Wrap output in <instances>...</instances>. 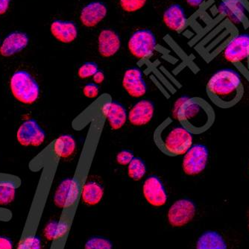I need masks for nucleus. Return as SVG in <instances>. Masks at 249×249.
Segmentation results:
<instances>
[{"mask_svg":"<svg viewBox=\"0 0 249 249\" xmlns=\"http://www.w3.org/2000/svg\"><path fill=\"white\" fill-rule=\"evenodd\" d=\"M248 65H249V61H248Z\"/></svg>","mask_w":249,"mask_h":249,"instance_id":"38","label":"nucleus"},{"mask_svg":"<svg viewBox=\"0 0 249 249\" xmlns=\"http://www.w3.org/2000/svg\"><path fill=\"white\" fill-rule=\"evenodd\" d=\"M76 190V184L73 179L67 178L63 180L58 186L54 195V204L56 207L64 208L71 203L74 198Z\"/></svg>","mask_w":249,"mask_h":249,"instance_id":"17","label":"nucleus"},{"mask_svg":"<svg viewBox=\"0 0 249 249\" xmlns=\"http://www.w3.org/2000/svg\"><path fill=\"white\" fill-rule=\"evenodd\" d=\"M134 158V154L131 151L123 150L117 154L116 160L117 163L121 166H128Z\"/></svg>","mask_w":249,"mask_h":249,"instance_id":"30","label":"nucleus"},{"mask_svg":"<svg viewBox=\"0 0 249 249\" xmlns=\"http://www.w3.org/2000/svg\"><path fill=\"white\" fill-rule=\"evenodd\" d=\"M207 94L215 106L230 108L240 103L244 95L241 76L231 69L215 72L207 84Z\"/></svg>","mask_w":249,"mask_h":249,"instance_id":"1","label":"nucleus"},{"mask_svg":"<svg viewBox=\"0 0 249 249\" xmlns=\"http://www.w3.org/2000/svg\"><path fill=\"white\" fill-rule=\"evenodd\" d=\"M225 59L236 64L249 58V36L239 35L233 37L223 52Z\"/></svg>","mask_w":249,"mask_h":249,"instance_id":"9","label":"nucleus"},{"mask_svg":"<svg viewBox=\"0 0 249 249\" xmlns=\"http://www.w3.org/2000/svg\"><path fill=\"white\" fill-rule=\"evenodd\" d=\"M11 0H0V15L4 14L8 11Z\"/></svg>","mask_w":249,"mask_h":249,"instance_id":"34","label":"nucleus"},{"mask_svg":"<svg viewBox=\"0 0 249 249\" xmlns=\"http://www.w3.org/2000/svg\"><path fill=\"white\" fill-rule=\"evenodd\" d=\"M142 192L145 199L152 206H163L167 201L164 186L156 176H150L145 180Z\"/></svg>","mask_w":249,"mask_h":249,"instance_id":"10","label":"nucleus"},{"mask_svg":"<svg viewBox=\"0 0 249 249\" xmlns=\"http://www.w3.org/2000/svg\"><path fill=\"white\" fill-rule=\"evenodd\" d=\"M93 82L96 85H100L105 80V75L103 71H99L93 76Z\"/></svg>","mask_w":249,"mask_h":249,"instance_id":"33","label":"nucleus"},{"mask_svg":"<svg viewBox=\"0 0 249 249\" xmlns=\"http://www.w3.org/2000/svg\"><path fill=\"white\" fill-rule=\"evenodd\" d=\"M16 190L8 184H0V205H9L15 199Z\"/></svg>","mask_w":249,"mask_h":249,"instance_id":"25","label":"nucleus"},{"mask_svg":"<svg viewBox=\"0 0 249 249\" xmlns=\"http://www.w3.org/2000/svg\"><path fill=\"white\" fill-rule=\"evenodd\" d=\"M153 138L158 149L169 157L184 155L194 142L191 133L169 117L157 127Z\"/></svg>","mask_w":249,"mask_h":249,"instance_id":"3","label":"nucleus"},{"mask_svg":"<svg viewBox=\"0 0 249 249\" xmlns=\"http://www.w3.org/2000/svg\"><path fill=\"white\" fill-rule=\"evenodd\" d=\"M50 30L58 41L64 43H72L78 36L76 26L70 21L54 20L52 23Z\"/></svg>","mask_w":249,"mask_h":249,"instance_id":"16","label":"nucleus"},{"mask_svg":"<svg viewBox=\"0 0 249 249\" xmlns=\"http://www.w3.org/2000/svg\"><path fill=\"white\" fill-rule=\"evenodd\" d=\"M142 71L138 68H131L124 72L123 86L129 96L141 98L146 93L147 87Z\"/></svg>","mask_w":249,"mask_h":249,"instance_id":"11","label":"nucleus"},{"mask_svg":"<svg viewBox=\"0 0 249 249\" xmlns=\"http://www.w3.org/2000/svg\"><path fill=\"white\" fill-rule=\"evenodd\" d=\"M209 160V151L205 145H192L184 154L182 169L187 176H196L206 169Z\"/></svg>","mask_w":249,"mask_h":249,"instance_id":"5","label":"nucleus"},{"mask_svg":"<svg viewBox=\"0 0 249 249\" xmlns=\"http://www.w3.org/2000/svg\"><path fill=\"white\" fill-rule=\"evenodd\" d=\"M196 214V206L189 199H180L170 207L168 212V220L173 227H183L190 223Z\"/></svg>","mask_w":249,"mask_h":249,"instance_id":"7","label":"nucleus"},{"mask_svg":"<svg viewBox=\"0 0 249 249\" xmlns=\"http://www.w3.org/2000/svg\"><path fill=\"white\" fill-rule=\"evenodd\" d=\"M156 37L149 29L138 30L133 34L128 41V50L135 58L142 59L155 50Z\"/></svg>","mask_w":249,"mask_h":249,"instance_id":"6","label":"nucleus"},{"mask_svg":"<svg viewBox=\"0 0 249 249\" xmlns=\"http://www.w3.org/2000/svg\"><path fill=\"white\" fill-rule=\"evenodd\" d=\"M10 87L14 96L23 104H33L38 99L40 93L38 85L26 71L15 72L11 77Z\"/></svg>","mask_w":249,"mask_h":249,"instance_id":"4","label":"nucleus"},{"mask_svg":"<svg viewBox=\"0 0 249 249\" xmlns=\"http://www.w3.org/2000/svg\"><path fill=\"white\" fill-rule=\"evenodd\" d=\"M18 249H42L41 243L37 237L27 238L19 244Z\"/></svg>","mask_w":249,"mask_h":249,"instance_id":"31","label":"nucleus"},{"mask_svg":"<svg viewBox=\"0 0 249 249\" xmlns=\"http://www.w3.org/2000/svg\"><path fill=\"white\" fill-rule=\"evenodd\" d=\"M106 117L110 128L113 130H119L124 126L128 115L123 105L117 102H110L107 106Z\"/></svg>","mask_w":249,"mask_h":249,"instance_id":"20","label":"nucleus"},{"mask_svg":"<svg viewBox=\"0 0 249 249\" xmlns=\"http://www.w3.org/2000/svg\"><path fill=\"white\" fill-rule=\"evenodd\" d=\"M104 190L99 184L93 181L87 182L82 188V198L86 205L89 206L97 205L103 199Z\"/></svg>","mask_w":249,"mask_h":249,"instance_id":"23","label":"nucleus"},{"mask_svg":"<svg viewBox=\"0 0 249 249\" xmlns=\"http://www.w3.org/2000/svg\"></svg>","mask_w":249,"mask_h":249,"instance_id":"40","label":"nucleus"},{"mask_svg":"<svg viewBox=\"0 0 249 249\" xmlns=\"http://www.w3.org/2000/svg\"><path fill=\"white\" fill-rule=\"evenodd\" d=\"M99 71V67L95 63L88 62L82 64L78 71V75L82 79L93 77Z\"/></svg>","mask_w":249,"mask_h":249,"instance_id":"28","label":"nucleus"},{"mask_svg":"<svg viewBox=\"0 0 249 249\" xmlns=\"http://www.w3.org/2000/svg\"><path fill=\"white\" fill-rule=\"evenodd\" d=\"M204 0H186V2L190 6L196 8L202 3Z\"/></svg>","mask_w":249,"mask_h":249,"instance_id":"37","label":"nucleus"},{"mask_svg":"<svg viewBox=\"0 0 249 249\" xmlns=\"http://www.w3.org/2000/svg\"><path fill=\"white\" fill-rule=\"evenodd\" d=\"M107 11L105 4L100 2H90L82 10L81 22L86 27H94L106 18Z\"/></svg>","mask_w":249,"mask_h":249,"instance_id":"14","label":"nucleus"},{"mask_svg":"<svg viewBox=\"0 0 249 249\" xmlns=\"http://www.w3.org/2000/svg\"><path fill=\"white\" fill-rule=\"evenodd\" d=\"M120 38L118 34L110 29H105L99 34L98 38V49L103 58L114 56L120 48Z\"/></svg>","mask_w":249,"mask_h":249,"instance_id":"13","label":"nucleus"},{"mask_svg":"<svg viewBox=\"0 0 249 249\" xmlns=\"http://www.w3.org/2000/svg\"><path fill=\"white\" fill-rule=\"evenodd\" d=\"M29 37L23 32H15L5 37L0 47V54L4 57H10L19 53L27 47Z\"/></svg>","mask_w":249,"mask_h":249,"instance_id":"15","label":"nucleus"},{"mask_svg":"<svg viewBox=\"0 0 249 249\" xmlns=\"http://www.w3.org/2000/svg\"><path fill=\"white\" fill-rule=\"evenodd\" d=\"M0 249H12V243L8 239L0 237Z\"/></svg>","mask_w":249,"mask_h":249,"instance_id":"35","label":"nucleus"},{"mask_svg":"<svg viewBox=\"0 0 249 249\" xmlns=\"http://www.w3.org/2000/svg\"><path fill=\"white\" fill-rule=\"evenodd\" d=\"M186 98L187 97H181L176 101V103H175L174 107H173V117H176L179 107H180V106H181V104L184 103V101L185 100Z\"/></svg>","mask_w":249,"mask_h":249,"instance_id":"36","label":"nucleus"},{"mask_svg":"<svg viewBox=\"0 0 249 249\" xmlns=\"http://www.w3.org/2000/svg\"></svg>","mask_w":249,"mask_h":249,"instance_id":"39","label":"nucleus"},{"mask_svg":"<svg viewBox=\"0 0 249 249\" xmlns=\"http://www.w3.org/2000/svg\"><path fill=\"white\" fill-rule=\"evenodd\" d=\"M99 87L96 84H88L83 89V94L89 99H94L99 95Z\"/></svg>","mask_w":249,"mask_h":249,"instance_id":"32","label":"nucleus"},{"mask_svg":"<svg viewBox=\"0 0 249 249\" xmlns=\"http://www.w3.org/2000/svg\"><path fill=\"white\" fill-rule=\"evenodd\" d=\"M147 0H120V5L123 11L135 12L141 9L146 3Z\"/></svg>","mask_w":249,"mask_h":249,"instance_id":"29","label":"nucleus"},{"mask_svg":"<svg viewBox=\"0 0 249 249\" xmlns=\"http://www.w3.org/2000/svg\"><path fill=\"white\" fill-rule=\"evenodd\" d=\"M155 114V105L152 101L142 99L133 106L128 119L134 126H142L150 123Z\"/></svg>","mask_w":249,"mask_h":249,"instance_id":"12","label":"nucleus"},{"mask_svg":"<svg viewBox=\"0 0 249 249\" xmlns=\"http://www.w3.org/2000/svg\"><path fill=\"white\" fill-rule=\"evenodd\" d=\"M46 134L37 122L29 120L22 123L17 134L18 142L24 146H39L44 142Z\"/></svg>","mask_w":249,"mask_h":249,"instance_id":"8","label":"nucleus"},{"mask_svg":"<svg viewBox=\"0 0 249 249\" xmlns=\"http://www.w3.org/2000/svg\"><path fill=\"white\" fill-rule=\"evenodd\" d=\"M163 22L173 31H179L186 23V16L182 7L178 4L170 5L163 14Z\"/></svg>","mask_w":249,"mask_h":249,"instance_id":"18","label":"nucleus"},{"mask_svg":"<svg viewBox=\"0 0 249 249\" xmlns=\"http://www.w3.org/2000/svg\"><path fill=\"white\" fill-rule=\"evenodd\" d=\"M61 229H62V227L58 222H50L43 231V235H44L45 238L48 240H54L56 237H58L61 233H64Z\"/></svg>","mask_w":249,"mask_h":249,"instance_id":"26","label":"nucleus"},{"mask_svg":"<svg viewBox=\"0 0 249 249\" xmlns=\"http://www.w3.org/2000/svg\"><path fill=\"white\" fill-rule=\"evenodd\" d=\"M215 111L205 99L186 98L175 118L192 134L206 132L215 122Z\"/></svg>","mask_w":249,"mask_h":249,"instance_id":"2","label":"nucleus"},{"mask_svg":"<svg viewBox=\"0 0 249 249\" xmlns=\"http://www.w3.org/2000/svg\"><path fill=\"white\" fill-rule=\"evenodd\" d=\"M76 149V142L73 137L69 134L61 136L54 141L53 152L60 158H68L72 156Z\"/></svg>","mask_w":249,"mask_h":249,"instance_id":"22","label":"nucleus"},{"mask_svg":"<svg viewBox=\"0 0 249 249\" xmlns=\"http://www.w3.org/2000/svg\"><path fill=\"white\" fill-rule=\"evenodd\" d=\"M196 249H227V245L218 232L208 231L200 236Z\"/></svg>","mask_w":249,"mask_h":249,"instance_id":"21","label":"nucleus"},{"mask_svg":"<svg viewBox=\"0 0 249 249\" xmlns=\"http://www.w3.org/2000/svg\"><path fill=\"white\" fill-rule=\"evenodd\" d=\"M85 249H112V244L106 239L93 237L88 240Z\"/></svg>","mask_w":249,"mask_h":249,"instance_id":"27","label":"nucleus"},{"mask_svg":"<svg viewBox=\"0 0 249 249\" xmlns=\"http://www.w3.org/2000/svg\"><path fill=\"white\" fill-rule=\"evenodd\" d=\"M146 173V166L143 160L140 158H134L128 165V176L134 180H140Z\"/></svg>","mask_w":249,"mask_h":249,"instance_id":"24","label":"nucleus"},{"mask_svg":"<svg viewBox=\"0 0 249 249\" xmlns=\"http://www.w3.org/2000/svg\"><path fill=\"white\" fill-rule=\"evenodd\" d=\"M219 11L236 25L241 23L246 15L244 5L240 0H224L219 5Z\"/></svg>","mask_w":249,"mask_h":249,"instance_id":"19","label":"nucleus"}]
</instances>
